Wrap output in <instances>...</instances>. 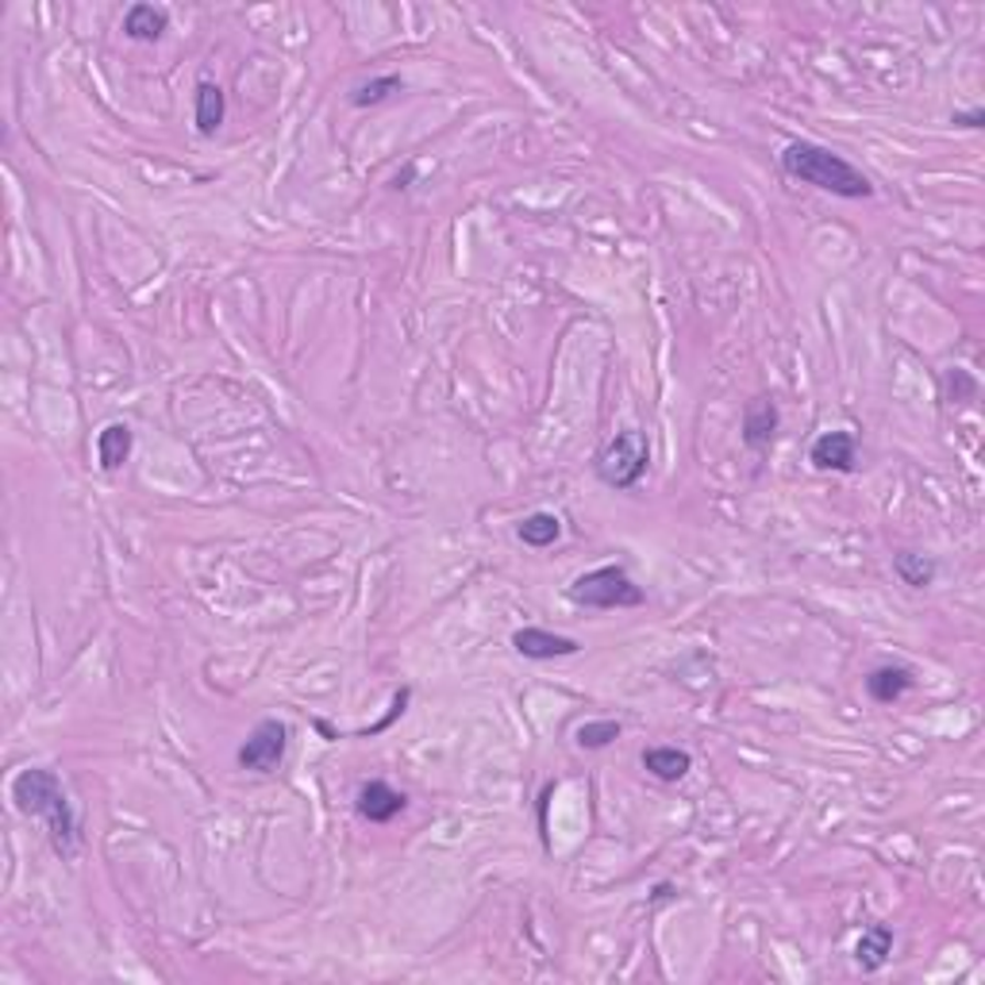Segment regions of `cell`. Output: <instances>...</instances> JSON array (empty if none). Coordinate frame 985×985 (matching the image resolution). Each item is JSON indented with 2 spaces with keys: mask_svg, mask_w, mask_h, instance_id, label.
<instances>
[{
  "mask_svg": "<svg viewBox=\"0 0 985 985\" xmlns=\"http://www.w3.org/2000/svg\"><path fill=\"white\" fill-rule=\"evenodd\" d=\"M778 435V404L770 397H755V401L743 409V443L750 451H766Z\"/></svg>",
  "mask_w": 985,
  "mask_h": 985,
  "instance_id": "obj_9",
  "label": "cell"
},
{
  "mask_svg": "<svg viewBox=\"0 0 985 985\" xmlns=\"http://www.w3.org/2000/svg\"><path fill=\"white\" fill-rule=\"evenodd\" d=\"M643 770L659 781H682L693 770V755L682 747H647L643 750Z\"/></svg>",
  "mask_w": 985,
  "mask_h": 985,
  "instance_id": "obj_15",
  "label": "cell"
},
{
  "mask_svg": "<svg viewBox=\"0 0 985 985\" xmlns=\"http://www.w3.org/2000/svg\"><path fill=\"white\" fill-rule=\"evenodd\" d=\"M131 447H136V435H131L128 424H120V420L105 424V427H100V435H97V463H100V470L116 474L131 458Z\"/></svg>",
  "mask_w": 985,
  "mask_h": 985,
  "instance_id": "obj_12",
  "label": "cell"
},
{
  "mask_svg": "<svg viewBox=\"0 0 985 985\" xmlns=\"http://www.w3.org/2000/svg\"><path fill=\"white\" fill-rule=\"evenodd\" d=\"M285 747H289L285 721L266 716V721H258L255 728H250L247 743L236 750V762L255 773H273L281 766V758H285Z\"/></svg>",
  "mask_w": 985,
  "mask_h": 985,
  "instance_id": "obj_5",
  "label": "cell"
},
{
  "mask_svg": "<svg viewBox=\"0 0 985 985\" xmlns=\"http://www.w3.org/2000/svg\"><path fill=\"white\" fill-rule=\"evenodd\" d=\"M809 463L824 474H851L858 463V447L851 432H824L809 451Z\"/></svg>",
  "mask_w": 985,
  "mask_h": 985,
  "instance_id": "obj_8",
  "label": "cell"
},
{
  "mask_svg": "<svg viewBox=\"0 0 985 985\" xmlns=\"http://www.w3.org/2000/svg\"><path fill=\"white\" fill-rule=\"evenodd\" d=\"M170 28V12L159 4H131L123 12V35L136 43H159Z\"/></svg>",
  "mask_w": 985,
  "mask_h": 985,
  "instance_id": "obj_13",
  "label": "cell"
},
{
  "mask_svg": "<svg viewBox=\"0 0 985 985\" xmlns=\"http://www.w3.org/2000/svg\"><path fill=\"white\" fill-rule=\"evenodd\" d=\"M516 535H520V543L543 551V546H554L562 539V520L554 512H531L516 523Z\"/></svg>",
  "mask_w": 985,
  "mask_h": 985,
  "instance_id": "obj_17",
  "label": "cell"
},
{
  "mask_svg": "<svg viewBox=\"0 0 985 985\" xmlns=\"http://www.w3.org/2000/svg\"><path fill=\"white\" fill-rule=\"evenodd\" d=\"M224 116H228V100H224L220 85L197 82V93H193V123H197L201 136H216L224 128Z\"/></svg>",
  "mask_w": 985,
  "mask_h": 985,
  "instance_id": "obj_11",
  "label": "cell"
},
{
  "mask_svg": "<svg viewBox=\"0 0 985 985\" xmlns=\"http://www.w3.org/2000/svg\"><path fill=\"white\" fill-rule=\"evenodd\" d=\"M512 651L531 662H551V659H570V654H577L582 647H577V639L559 636V631L520 628V631H512Z\"/></svg>",
  "mask_w": 985,
  "mask_h": 985,
  "instance_id": "obj_7",
  "label": "cell"
},
{
  "mask_svg": "<svg viewBox=\"0 0 985 985\" xmlns=\"http://www.w3.org/2000/svg\"><path fill=\"white\" fill-rule=\"evenodd\" d=\"M12 804L23 816H35L43 824L46 840H51L54 855L74 858L82 851V820L74 812L66 786L46 766H28L12 778Z\"/></svg>",
  "mask_w": 985,
  "mask_h": 985,
  "instance_id": "obj_1",
  "label": "cell"
},
{
  "mask_svg": "<svg viewBox=\"0 0 985 985\" xmlns=\"http://www.w3.org/2000/svg\"><path fill=\"white\" fill-rule=\"evenodd\" d=\"M951 123H955V128H966V131H978V128H985V108H971V112H955V116H951Z\"/></svg>",
  "mask_w": 985,
  "mask_h": 985,
  "instance_id": "obj_21",
  "label": "cell"
},
{
  "mask_svg": "<svg viewBox=\"0 0 985 985\" xmlns=\"http://www.w3.org/2000/svg\"><path fill=\"white\" fill-rule=\"evenodd\" d=\"M974 393H978V381H974L966 370L943 374V397H948V401H974Z\"/></svg>",
  "mask_w": 985,
  "mask_h": 985,
  "instance_id": "obj_20",
  "label": "cell"
},
{
  "mask_svg": "<svg viewBox=\"0 0 985 985\" xmlns=\"http://www.w3.org/2000/svg\"><path fill=\"white\" fill-rule=\"evenodd\" d=\"M894 574L901 577V585H909V589H928V585L935 582V574H940V566H935L932 554L897 551L894 554Z\"/></svg>",
  "mask_w": 985,
  "mask_h": 985,
  "instance_id": "obj_16",
  "label": "cell"
},
{
  "mask_svg": "<svg viewBox=\"0 0 985 985\" xmlns=\"http://www.w3.org/2000/svg\"><path fill=\"white\" fill-rule=\"evenodd\" d=\"M566 600L577 608H639L647 605V593L643 585L631 582V574L624 566H597L574 577V585L566 589Z\"/></svg>",
  "mask_w": 985,
  "mask_h": 985,
  "instance_id": "obj_4",
  "label": "cell"
},
{
  "mask_svg": "<svg viewBox=\"0 0 985 985\" xmlns=\"http://www.w3.org/2000/svg\"><path fill=\"white\" fill-rule=\"evenodd\" d=\"M781 170H786L793 182L812 185L820 193H832V197L843 201H866L874 197V182L863 174L858 166H851L843 154H835L832 147L809 143V139H797L781 151Z\"/></svg>",
  "mask_w": 985,
  "mask_h": 985,
  "instance_id": "obj_2",
  "label": "cell"
},
{
  "mask_svg": "<svg viewBox=\"0 0 985 985\" xmlns=\"http://www.w3.org/2000/svg\"><path fill=\"white\" fill-rule=\"evenodd\" d=\"M355 809H358V816L370 820V824H389V820H397L404 809H409V797H404L401 789L389 786V781L374 778V781H362V786H358Z\"/></svg>",
  "mask_w": 985,
  "mask_h": 985,
  "instance_id": "obj_6",
  "label": "cell"
},
{
  "mask_svg": "<svg viewBox=\"0 0 985 985\" xmlns=\"http://www.w3.org/2000/svg\"><path fill=\"white\" fill-rule=\"evenodd\" d=\"M889 955H894V928L889 924H870L863 935H858L855 943V963L863 966V971H881V966L889 963Z\"/></svg>",
  "mask_w": 985,
  "mask_h": 985,
  "instance_id": "obj_14",
  "label": "cell"
},
{
  "mask_svg": "<svg viewBox=\"0 0 985 985\" xmlns=\"http://www.w3.org/2000/svg\"><path fill=\"white\" fill-rule=\"evenodd\" d=\"M620 732H624L620 721H585L574 739H577V747H585V750H600V747H608V743L620 739Z\"/></svg>",
  "mask_w": 985,
  "mask_h": 985,
  "instance_id": "obj_19",
  "label": "cell"
},
{
  "mask_svg": "<svg viewBox=\"0 0 985 985\" xmlns=\"http://www.w3.org/2000/svg\"><path fill=\"white\" fill-rule=\"evenodd\" d=\"M404 82L397 74H386V77H374V82L358 85L355 93H350V105L355 108H370V105H381V100H389L393 93H401Z\"/></svg>",
  "mask_w": 985,
  "mask_h": 985,
  "instance_id": "obj_18",
  "label": "cell"
},
{
  "mask_svg": "<svg viewBox=\"0 0 985 985\" xmlns=\"http://www.w3.org/2000/svg\"><path fill=\"white\" fill-rule=\"evenodd\" d=\"M647 466H651V443H647V435L639 432V427H624V432H616L613 440L597 451L593 470H597V478L605 481L608 489L628 492L643 481Z\"/></svg>",
  "mask_w": 985,
  "mask_h": 985,
  "instance_id": "obj_3",
  "label": "cell"
},
{
  "mask_svg": "<svg viewBox=\"0 0 985 985\" xmlns=\"http://www.w3.org/2000/svg\"><path fill=\"white\" fill-rule=\"evenodd\" d=\"M912 685H917V674H912V667H901V662H886V667L870 670V678H866V693H870V701H878V705H894V701H901Z\"/></svg>",
  "mask_w": 985,
  "mask_h": 985,
  "instance_id": "obj_10",
  "label": "cell"
}]
</instances>
